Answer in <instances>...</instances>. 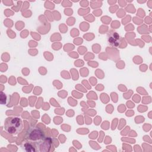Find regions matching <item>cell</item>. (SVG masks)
I'll use <instances>...</instances> for the list:
<instances>
[{"label": "cell", "instance_id": "obj_1", "mask_svg": "<svg viewBox=\"0 0 152 152\" xmlns=\"http://www.w3.org/2000/svg\"><path fill=\"white\" fill-rule=\"evenodd\" d=\"M4 128L11 135L18 134L23 129V121L18 117H8L5 120Z\"/></svg>", "mask_w": 152, "mask_h": 152}, {"label": "cell", "instance_id": "obj_2", "mask_svg": "<svg viewBox=\"0 0 152 152\" xmlns=\"http://www.w3.org/2000/svg\"><path fill=\"white\" fill-rule=\"evenodd\" d=\"M46 137L45 132L42 129L37 126H33L27 129L25 139L33 142H37Z\"/></svg>", "mask_w": 152, "mask_h": 152}, {"label": "cell", "instance_id": "obj_3", "mask_svg": "<svg viewBox=\"0 0 152 152\" xmlns=\"http://www.w3.org/2000/svg\"><path fill=\"white\" fill-rule=\"evenodd\" d=\"M35 142L38 152H47L49 151L52 147V139L46 136L43 139Z\"/></svg>", "mask_w": 152, "mask_h": 152}, {"label": "cell", "instance_id": "obj_4", "mask_svg": "<svg viewBox=\"0 0 152 152\" xmlns=\"http://www.w3.org/2000/svg\"><path fill=\"white\" fill-rule=\"evenodd\" d=\"M121 37L119 34L115 31H110L107 34V42L109 45L113 47L117 48L120 44Z\"/></svg>", "mask_w": 152, "mask_h": 152}, {"label": "cell", "instance_id": "obj_5", "mask_svg": "<svg viewBox=\"0 0 152 152\" xmlns=\"http://www.w3.org/2000/svg\"><path fill=\"white\" fill-rule=\"evenodd\" d=\"M22 148L27 152H37V147L35 142L25 139L21 144Z\"/></svg>", "mask_w": 152, "mask_h": 152}, {"label": "cell", "instance_id": "obj_6", "mask_svg": "<svg viewBox=\"0 0 152 152\" xmlns=\"http://www.w3.org/2000/svg\"><path fill=\"white\" fill-rule=\"evenodd\" d=\"M7 101V95L3 93V92H1V94H0V102L2 104H6Z\"/></svg>", "mask_w": 152, "mask_h": 152}]
</instances>
